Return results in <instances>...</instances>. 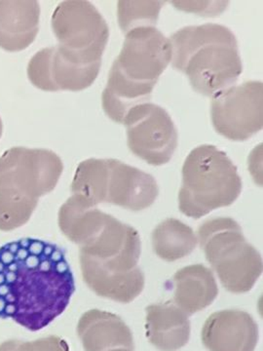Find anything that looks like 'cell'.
I'll return each instance as SVG.
<instances>
[{"mask_svg": "<svg viewBox=\"0 0 263 351\" xmlns=\"http://www.w3.org/2000/svg\"><path fill=\"white\" fill-rule=\"evenodd\" d=\"M75 277L61 247L22 239L0 247V318L40 331L66 311Z\"/></svg>", "mask_w": 263, "mask_h": 351, "instance_id": "1", "label": "cell"}, {"mask_svg": "<svg viewBox=\"0 0 263 351\" xmlns=\"http://www.w3.org/2000/svg\"><path fill=\"white\" fill-rule=\"evenodd\" d=\"M262 82H247L213 97L212 121L219 135L244 142L262 130Z\"/></svg>", "mask_w": 263, "mask_h": 351, "instance_id": "11", "label": "cell"}, {"mask_svg": "<svg viewBox=\"0 0 263 351\" xmlns=\"http://www.w3.org/2000/svg\"><path fill=\"white\" fill-rule=\"evenodd\" d=\"M40 5L34 0H0V48L27 49L38 36Z\"/></svg>", "mask_w": 263, "mask_h": 351, "instance_id": "14", "label": "cell"}, {"mask_svg": "<svg viewBox=\"0 0 263 351\" xmlns=\"http://www.w3.org/2000/svg\"><path fill=\"white\" fill-rule=\"evenodd\" d=\"M123 124L132 154L153 166L164 165L172 159L177 147V131L163 108L140 104L127 112Z\"/></svg>", "mask_w": 263, "mask_h": 351, "instance_id": "10", "label": "cell"}, {"mask_svg": "<svg viewBox=\"0 0 263 351\" xmlns=\"http://www.w3.org/2000/svg\"><path fill=\"white\" fill-rule=\"evenodd\" d=\"M79 248L83 279L95 294L129 304L142 292V242L133 226L103 213Z\"/></svg>", "mask_w": 263, "mask_h": 351, "instance_id": "2", "label": "cell"}, {"mask_svg": "<svg viewBox=\"0 0 263 351\" xmlns=\"http://www.w3.org/2000/svg\"><path fill=\"white\" fill-rule=\"evenodd\" d=\"M171 62L170 39L155 27H136L126 32L123 47L113 62L101 95L105 114L123 124L131 108L149 101Z\"/></svg>", "mask_w": 263, "mask_h": 351, "instance_id": "3", "label": "cell"}, {"mask_svg": "<svg viewBox=\"0 0 263 351\" xmlns=\"http://www.w3.org/2000/svg\"><path fill=\"white\" fill-rule=\"evenodd\" d=\"M64 164L55 152L15 147L0 157V189L38 200L56 188Z\"/></svg>", "mask_w": 263, "mask_h": 351, "instance_id": "9", "label": "cell"}, {"mask_svg": "<svg viewBox=\"0 0 263 351\" xmlns=\"http://www.w3.org/2000/svg\"><path fill=\"white\" fill-rule=\"evenodd\" d=\"M163 5V1H119L120 27L128 32L136 27H154Z\"/></svg>", "mask_w": 263, "mask_h": 351, "instance_id": "20", "label": "cell"}, {"mask_svg": "<svg viewBox=\"0 0 263 351\" xmlns=\"http://www.w3.org/2000/svg\"><path fill=\"white\" fill-rule=\"evenodd\" d=\"M197 239L226 290L243 294L253 289L262 274V258L236 221L208 219L199 226Z\"/></svg>", "mask_w": 263, "mask_h": 351, "instance_id": "7", "label": "cell"}, {"mask_svg": "<svg viewBox=\"0 0 263 351\" xmlns=\"http://www.w3.org/2000/svg\"><path fill=\"white\" fill-rule=\"evenodd\" d=\"M202 341L209 351H255L258 324L250 314L238 309L218 311L205 322Z\"/></svg>", "mask_w": 263, "mask_h": 351, "instance_id": "13", "label": "cell"}, {"mask_svg": "<svg viewBox=\"0 0 263 351\" xmlns=\"http://www.w3.org/2000/svg\"><path fill=\"white\" fill-rule=\"evenodd\" d=\"M170 43L173 66L188 75L193 89L204 96L232 87L243 71L236 36L225 25L184 27Z\"/></svg>", "mask_w": 263, "mask_h": 351, "instance_id": "4", "label": "cell"}, {"mask_svg": "<svg viewBox=\"0 0 263 351\" xmlns=\"http://www.w3.org/2000/svg\"><path fill=\"white\" fill-rule=\"evenodd\" d=\"M242 186L237 167L225 152L214 145H199L182 166L179 210L189 218H202L213 210L233 204Z\"/></svg>", "mask_w": 263, "mask_h": 351, "instance_id": "5", "label": "cell"}, {"mask_svg": "<svg viewBox=\"0 0 263 351\" xmlns=\"http://www.w3.org/2000/svg\"><path fill=\"white\" fill-rule=\"evenodd\" d=\"M77 334L85 351H110L115 348L134 350L130 328L115 314L91 309L83 314Z\"/></svg>", "mask_w": 263, "mask_h": 351, "instance_id": "15", "label": "cell"}, {"mask_svg": "<svg viewBox=\"0 0 263 351\" xmlns=\"http://www.w3.org/2000/svg\"><path fill=\"white\" fill-rule=\"evenodd\" d=\"M2 130H3V125H2V120L1 117H0V138H1L2 136Z\"/></svg>", "mask_w": 263, "mask_h": 351, "instance_id": "23", "label": "cell"}, {"mask_svg": "<svg viewBox=\"0 0 263 351\" xmlns=\"http://www.w3.org/2000/svg\"><path fill=\"white\" fill-rule=\"evenodd\" d=\"M147 337L161 351H177L188 345L190 338L188 315L172 302L147 306Z\"/></svg>", "mask_w": 263, "mask_h": 351, "instance_id": "16", "label": "cell"}, {"mask_svg": "<svg viewBox=\"0 0 263 351\" xmlns=\"http://www.w3.org/2000/svg\"><path fill=\"white\" fill-rule=\"evenodd\" d=\"M175 304L191 315L203 311L216 300L218 284L211 269L203 265H192L175 274Z\"/></svg>", "mask_w": 263, "mask_h": 351, "instance_id": "17", "label": "cell"}, {"mask_svg": "<svg viewBox=\"0 0 263 351\" xmlns=\"http://www.w3.org/2000/svg\"><path fill=\"white\" fill-rule=\"evenodd\" d=\"M175 8L186 12L202 14V15H218L227 6L228 2L218 1H175L171 2Z\"/></svg>", "mask_w": 263, "mask_h": 351, "instance_id": "22", "label": "cell"}, {"mask_svg": "<svg viewBox=\"0 0 263 351\" xmlns=\"http://www.w3.org/2000/svg\"><path fill=\"white\" fill-rule=\"evenodd\" d=\"M110 351H134L131 350H127V348H115V350H110Z\"/></svg>", "mask_w": 263, "mask_h": 351, "instance_id": "24", "label": "cell"}, {"mask_svg": "<svg viewBox=\"0 0 263 351\" xmlns=\"http://www.w3.org/2000/svg\"><path fill=\"white\" fill-rule=\"evenodd\" d=\"M0 351H71L68 343L57 336L23 341L9 339L0 345Z\"/></svg>", "mask_w": 263, "mask_h": 351, "instance_id": "21", "label": "cell"}, {"mask_svg": "<svg viewBox=\"0 0 263 351\" xmlns=\"http://www.w3.org/2000/svg\"><path fill=\"white\" fill-rule=\"evenodd\" d=\"M38 204V200L0 189V230L10 232L25 225Z\"/></svg>", "mask_w": 263, "mask_h": 351, "instance_id": "19", "label": "cell"}, {"mask_svg": "<svg viewBox=\"0 0 263 351\" xmlns=\"http://www.w3.org/2000/svg\"><path fill=\"white\" fill-rule=\"evenodd\" d=\"M154 253L166 262L190 255L198 239L192 228L177 219H167L154 228L151 235Z\"/></svg>", "mask_w": 263, "mask_h": 351, "instance_id": "18", "label": "cell"}, {"mask_svg": "<svg viewBox=\"0 0 263 351\" xmlns=\"http://www.w3.org/2000/svg\"><path fill=\"white\" fill-rule=\"evenodd\" d=\"M73 195L93 206L101 203L138 212L147 209L158 196V184L151 175L116 159L90 158L76 169Z\"/></svg>", "mask_w": 263, "mask_h": 351, "instance_id": "6", "label": "cell"}, {"mask_svg": "<svg viewBox=\"0 0 263 351\" xmlns=\"http://www.w3.org/2000/svg\"><path fill=\"white\" fill-rule=\"evenodd\" d=\"M101 66L80 61L61 46H51L32 58L27 77L34 86L43 91H82L93 84Z\"/></svg>", "mask_w": 263, "mask_h": 351, "instance_id": "12", "label": "cell"}, {"mask_svg": "<svg viewBox=\"0 0 263 351\" xmlns=\"http://www.w3.org/2000/svg\"><path fill=\"white\" fill-rule=\"evenodd\" d=\"M53 32L63 49L88 64H101L110 38L105 18L89 1L68 0L55 9Z\"/></svg>", "mask_w": 263, "mask_h": 351, "instance_id": "8", "label": "cell"}]
</instances>
